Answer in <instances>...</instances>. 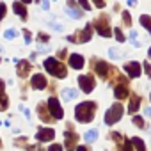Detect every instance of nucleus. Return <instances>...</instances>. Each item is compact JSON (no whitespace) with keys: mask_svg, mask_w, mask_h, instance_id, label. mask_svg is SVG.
<instances>
[{"mask_svg":"<svg viewBox=\"0 0 151 151\" xmlns=\"http://www.w3.org/2000/svg\"><path fill=\"white\" fill-rule=\"evenodd\" d=\"M94 112H96V103L84 101L75 109V119L78 123H91L94 119Z\"/></svg>","mask_w":151,"mask_h":151,"instance_id":"nucleus-1","label":"nucleus"},{"mask_svg":"<svg viewBox=\"0 0 151 151\" xmlns=\"http://www.w3.org/2000/svg\"><path fill=\"white\" fill-rule=\"evenodd\" d=\"M43 64H45V69H46L50 75H53V77H57V78H66V77H68L66 66H64L59 59H55V57H46Z\"/></svg>","mask_w":151,"mask_h":151,"instance_id":"nucleus-2","label":"nucleus"},{"mask_svg":"<svg viewBox=\"0 0 151 151\" xmlns=\"http://www.w3.org/2000/svg\"><path fill=\"white\" fill-rule=\"evenodd\" d=\"M93 27L96 29V32L101 36V37H110L112 36V29H110V18L107 14H101L98 16L94 22H93Z\"/></svg>","mask_w":151,"mask_h":151,"instance_id":"nucleus-3","label":"nucleus"},{"mask_svg":"<svg viewBox=\"0 0 151 151\" xmlns=\"http://www.w3.org/2000/svg\"><path fill=\"white\" fill-rule=\"evenodd\" d=\"M123 112H124V109H123V105L119 103V101H116L107 112H105V117H103V121H105V124H109V126H112V124H116L121 117H123Z\"/></svg>","mask_w":151,"mask_h":151,"instance_id":"nucleus-4","label":"nucleus"},{"mask_svg":"<svg viewBox=\"0 0 151 151\" xmlns=\"http://www.w3.org/2000/svg\"><path fill=\"white\" fill-rule=\"evenodd\" d=\"M78 86H80V89H82L86 94L93 93V89H94V86H96L93 73H89V75H80V77H78Z\"/></svg>","mask_w":151,"mask_h":151,"instance_id":"nucleus-5","label":"nucleus"},{"mask_svg":"<svg viewBox=\"0 0 151 151\" xmlns=\"http://www.w3.org/2000/svg\"><path fill=\"white\" fill-rule=\"evenodd\" d=\"M91 66H94V71L103 80H107L110 77V73H112V66H109L105 60H94V62H91Z\"/></svg>","mask_w":151,"mask_h":151,"instance_id":"nucleus-6","label":"nucleus"},{"mask_svg":"<svg viewBox=\"0 0 151 151\" xmlns=\"http://www.w3.org/2000/svg\"><path fill=\"white\" fill-rule=\"evenodd\" d=\"M64 142H66V151H77V142H78V135L73 130H66L64 132Z\"/></svg>","mask_w":151,"mask_h":151,"instance_id":"nucleus-7","label":"nucleus"},{"mask_svg":"<svg viewBox=\"0 0 151 151\" xmlns=\"http://www.w3.org/2000/svg\"><path fill=\"white\" fill-rule=\"evenodd\" d=\"M46 105H48V110L52 112V116H53L55 119H62L64 112H62V107H60V103H59V100H57L55 96H50L48 101H46Z\"/></svg>","mask_w":151,"mask_h":151,"instance_id":"nucleus-8","label":"nucleus"},{"mask_svg":"<svg viewBox=\"0 0 151 151\" xmlns=\"http://www.w3.org/2000/svg\"><path fill=\"white\" fill-rule=\"evenodd\" d=\"M53 137H55V130L53 128L43 126V128H39L36 132V140L37 142H50V140H53Z\"/></svg>","mask_w":151,"mask_h":151,"instance_id":"nucleus-9","label":"nucleus"},{"mask_svg":"<svg viewBox=\"0 0 151 151\" xmlns=\"http://www.w3.org/2000/svg\"><path fill=\"white\" fill-rule=\"evenodd\" d=\"M93 23H87L82 30H77V34H75V37H77V43H87L91 37H93Z\"/></svg>","mask_w":151,"mask_h":151,"instance_id":"nucleus-10","label":"nucleus"},{"mask_svg":"<svg viewBox=\"0 0 151 151\" xmlns=\"http://www.w3.org/2000/svg\"><path fill=\"white\" fill-rule=\"evenodd\" d=\"M124 71L130 78H139L140 77V64L137 60H130L124 64Z\"/></svg>","mask_w":151,"mask_h":151,"instance_id":"nucleus-11","label":"nucleus"},{"mask_svg":"<svg viewBox=\"0 0 151 151\" xmlns=\"http://www.w3.org/2000/svg\"><path fill=\"white\" fill-rule=\"evenodd\" d=\"M30 86H32V89H37V91L46 89V86H48L46 77H45V75H41V73H36L34 77H32V80H30Z\"/></svg>","mask_w":151,"mask_h":151,"instance_id":"nucleus-12","label":"nucleus"},{"mask_svg":"<svg viewBox=\"0 0 151 151\" xmlns=\"http://www.w3.org/2000/svg\"><path fill=\"white\" fill-rule=\"evenodd\" d=\"M30 69H32V66H30L29 60H16V73H18V77H20V78L29 77Z\"/></svg>","mask_w":151,"mask_h":151,"instance_id":"nucleus-13","label":"nucleus"},{"mask_svg":"<svg viewBox=\"0 0 151 151\" xmlns=\"http://www.w3.org/2000/svg\"><path fill=\"white\" fill-rule=\"evenodd\" d=\"M84 64H86V60H84V57L80 53H71L69 55V66L73 69H82Z\"/></svg>","mask_w":151,"mask_h":151,"instance_id":"nucleus-14","label":"nucleus"},{"mask_svg":"<svg viewBox=\"0 0 151 151\" xmlns=\"http://www.w3.org/2000/svg\"><path fill=\"white\" fill-rule=\"evenodd\" d=\"M46 109H48V105H43V103H41V105H37L39 119H41V121H45V123H52L55 117H53V116H50L52 112H50V110H46Z\"/></svg>","mask_w":151,"mask_h":151,"instance_id":"nucleus-15","label":"nucleus"},{"mask_svg":"<svg viewBox=\"0 0 151 151\" xmlns=\"http://www.w3.org/2000/svg\"><path fill=\"white\" fill-rule=\"evenodd\" d=\"M13 11H14V14H18L23 22L27 20V16H29V13H27V7H25V4L23 2H20V0H18V2H14L13 4Z\"/></svg>","mask_w":151,"mask_h":151,"instance_id":"nucleus-16","label":"nucleus"},{"mask_svg":"<svg viewBox=\"0 0 151 151\" xmlns=\"http://www.w3.org/2000/svg\"><path fill=\"white\" fill-rule=\"evenodd\" d=\"M64 13H66L71 20H78V18H82V11L78 9V6H66V7H64Z\"/></svg>","mask_w":151,"mask_h":151,"instance_id":"nucleus-17","label":"nucleus"},{"mask_svg":"<svg viewBox=\"0 0 151 151\" xmlns=\"http://www.w3.org/2000/svg\"><path fill=\"white\" fill-rule=\"evenodd\" d=\"M114 96L116 100H124L128 96V84H117L114 89Z\"/></svg>","mask_w":151,"mask_h":151,"instance_id":"nucleus-18","label":"nucleus"},{"mask_svg":"<svg viewBox=\"0 0 151 151\" xmlns=\"http://www.w3.org/2000/svg\"><path fill=\"white\" fill-rule=\"evenodd\" d=\"M4 89H6V84H4V80H0V110H7V107H9V100H7V94L4 93Z\"/></svg>","mask_w":151,"mask_h":151,"instance_id":"nucleus-19","label":"nucleus"},{"mask_svg":"<svg viewBox=\"0 0 151 151\" xmlns=\"http://www.w3.org/2000/svg\"><path fill=\"white\" fill-rule=\"evenodd\" d=\"M140 107V98L137 94H132V100H130V105H128V112L130 114H135Z\"/></svg>","mask_w":151,"mask_h":151,"instance_id":"nucleus-20","label":"nucleus"},{"mask_svg":"<svg viewBox=\"0 0 151 151\" xmlns=\"http://www.w3.org/2000/svg\"><path fill=\"white\" fill-rule=\"evenodd\" d=\"M77 96H78V91H77V89H62V100H64V101L75 100Z\"/></svg>","mask_w":151,"mask_h":151,"instance_id":"nucleus-21","label":"nucleus"},{"mask_svg":"<svg viewBox=\"0 0 151 151\" xmlns=\"http://www.w3.org/2000/svg\"><path fill=\"white\" fill-rule=\"evenodd\" d=\"M139 22H140V25H142L149 34H151V18H149L147 14H142V16L139 18Z\"/></svg>","mask_w":151,"mask_h":151,"instance_id":"nucleus-22","label":"nucleus"},{"mask_svg":"<svg viewBox=\"0 0 151 151\" xmlns=\"http://www.w3.org/2000/svg\"><path fill=\"white\" fill-rule=\"evenodd\" d=\"M132 142H133V147H135L137 151H146V146H144L142 139H139V137H133V139H132Z\"/></svg>","mask_w":151,"mask_h":151,"instance_id":"nucleus-23","label":"nucleus"},{"mask_svg":"<svg viewBox=\"0 0 151 151\" xmlns=\"http://www.w3.org/2000/svg\"><path fill=\"white\" fill-rule=\"evenodd\" d=\"M98 139V130H89L86 133V142H94Z\"/></svg>","mask_w":151,"mask_h":151,"instance_id":"nucleus-24","label":"nucleus"},{"mask_svg":"<svg viewBox=\"0 0 151 151\" xmlns=\"http://www.w3.org/2000/svg\"><path fill=\"white\" fill-rule=\"evenodd\" d=\"M114 36H116L117 43H124V41H126V37H124V34H123V30H121L119 27H116V29H114Z\"/></svg>","mask_w":151,"mask_h":151,"instance_id":"nucleus-25","label":"nucleus"},{"mask_svg":"<svg viewBox=\"0 0 151 151\" xmlns=\"http://www.w3.org/2000/svg\"><path fill=\"white\" fill-rule=\"evenodd\" d=\"M16 36H18V30H16V29H7V30L4 32V37H6V39H14Z\"/></svg>","mask_w":151,"mask_h":151,"instance_id":"nucleus-26","label":"nucleus"},{"mask_svg":"<svg viewBox=\"0 0 151 151\" xmlns=\"http://www.w3.org/2000/svg\"><path fill=\"white\" fill-rule=\"evenodd\" d=\"M121 16H123V23H124L126 27H130V25H132V16H130V13H128V11H123Z\"/></svg>","mask_w":151,"mask_h":151,"instance_id":"nucleus-27","label":"nucleus"},{"mask_svg":"<svg viewBox=\"0 0 151 151\" xmlns=\"http://www.w3.org/2000/svg\"><path fill=\"white\" fill-rule=\"evenodd\" d=\"M132 147H133V142H132V140L119 144V151H132Z\"/></svg>","mask_w":151,"mask_h":151,"instance_id":"nucleus-28","label":"nucleus"},{"mask_svg":"<svg viewBox=\"0 0 151 151\" xmlns=\"http://www.w3.org/2000/svg\"><path fill=\"white\" fill-rule=\"evenodd\" d=\"M132 121H133V124H135V126L144 128V119H142L140 116H135V114H133V119H132Z\"/></svg>","mask_w":151,"mask_h":151,"instance_id":"nucleus-29","label":"nucleus"},{"mask_svg":"<svg viewBox=\"0 0 151 151\" xmlns=\"http://www.w3.org/2000/svg\"><path fill=\"white\" fill-rule=\"evenodd\" d=\"M6 14H7V6L4 2H0V20H2Z\"/></svg>","mask_w":151,"mask_h":151,"instance_id":"nucleus-30","label":"nucleus"},{"mask_svg":"<svg viewBox=\"0 0 151 151\" xmlns=\"http://www.w3.org/2000/svg\"><path fill=\"white\" fill-rule=\"evenodd\" d=\"M37 39H39L41 43H48V41H50L48 34H45V32H39V34H37Z\"/></svg>","mask_w":151,"mask_h":151,"instance_id":"nucleus-31","label":"nucleus"},{"mask_svg":"<svg viewBox=\"0 0 151 151\" xmlns=\"http://www.w3.org/2000/svg\"><path fill=\"white\" fill-rule=\"evenodd\" d=\"M109 55H110L112 59H121V53H119L116 48H110V50H109Z\"/></svg>","mask_w":151,"mask_h":151,"instance_id":"nucleus-32","label":"nucleus"},{"mask_svg":"<svg viewBox=\"0 0 151 151\" xmlns=\"http://www.w3.org/2000/svg\"><path fill=\"white\" fill-rule=\"evenodd\" d=\"M23 36H25V43L29 45V43H32V34L27 30V29H23Z\"/></svg>","mask_w":151,"mask_h":151,"instance_id":"nucleus-33","label":"nucleus"},{"mask_svg":"<svg viewBox=\"0 0 151 151\" xmlns=\"http://www.w3.org/2000/svg\"><path fill=\"white\" fill-rule=\"evenodd\" d=\"M78 4L82 6V9H84V11H89V9H91V4L87 2V0H78Z\"/></svg>","mask_w":151,"mask_h":151,"instance_id":"nucleus-34","label":"nucleus"},{"mask_svg":"<svg viewBox=\"0 0 151 151\" xmlns=\"http://www.w3.org/2000/svg\"><path fill=\"white\" fill-rule=\"evenodd\" d=\"M144 71H146V75L151 78V64H149V60H146L144 62Z\"/></svg>","mask_w":151,"mask_h":151,"instance_id":"nucleus-35","label":"nucleus"},{"mask_svg":"<svg viewBox=\"0 0 151 151\" xmlns=\"http://www.w3.org/2000/svg\"><path fill=\"white\" fill-rule=\"evenodd\" d=\"M93 4H94L98 9H103V7H105V0H93Z\"/></svg>","mask_w":151,"mask_h":151,"instance_id":"nucleus-36","label":"nucleus"},{"mask_svg":"<svg viewBox=\"0 0 151 151\" xmlns=\"http://www.w3.org/2000/svg\"><path fill=\"white\" fill-rule=\"evenodd\" d=\"M48 151H62V146H60V144H52V146L48 147Z\"/></svg>","mask_w":151,"mask_h":151,"instance_id":"nucleus-37","label":"nucleus"},{"mask_svg":"<svg viewBox=\"0 0 151 151\" xmlns=\"http://www.w3.org/2000/svg\"><path fill=\"white\" fill-rule=\"evenodd\" d=\"M50 25H52V27H53V29H55V30H57V32H60V30H62V29H64V27H62V25H59V23H55V22H50Z\"/></svg>","mask_w":151,"mask_h":151,"instance_id":"nucleus-38","label":"nucleus"},{"mask_svg":"<svg viewBox=\"0 0 151 151\" xmlns=\"http://www.w3.org/2000/svg\"><path fill=\"white\" fill-rule=\"evenodd\" d=\"M66 55H68V50H66V48H62V50H59V59H60V60H62V59H64Z\"/></svg>","mask_w":151,"mask_h":151,"instance_id":"nucleus-39","label":"nucleus"},{"mask_svg":"<svg viewBox=\"0 0 151 151\" xmlns=\"http://www.w3.org/2000/svg\"><path fill=\"white\" fill-rule=\"evenodd\" d=\"M112 139H114V140H117V142H121V140H123V137H121L119 133H112Z\"/></svg>","mask_w":151,"mask_h":151,"instance_id":"nucleus-40","label":"nucleus"},{"mask_svg":"<svg viewBox=\"0 0 151 151\" xmlns=\"http://www.w3.org/2000/svg\"><path fill=\"white\" fill-rule=\"evenodd\" d=\"M130 39L135 43V39H137V32H135V30H132V32H130Z\"/></svg>","mask_w":151,"mask_h":151,"instance_id":"nucleus-41","label":"nucleus"},{"mask_svg":"<svg viewBox=\"0 0 151 151\" xmlns=\"http://www.w3.org/2000/svg\"><path fill=\"white\" fill-rule=\"evenodd\" d=\"M23 114H25L27 119H30V110H29V109H23Z\"/></svg>","mask_w":151,"mask_h":151,"instance_id":"nucleus-42","label":"nucleus"},{"mask_svg":"<svg viewBox=\"0 0 151 151\" xmlns=\"http://www.w3.org/2000/svg\"><path fill=\"white\" fill-rule=\"evenodd\" d=\"M128 6H130V7H133V6H137V0H128Z\"/></svg>","mask_w":151,"mask_h":151,"instance_id":"nucleus-43","label":"nucleus"},{"mask_svg":"<svg viewBox=\"0 0 151 151\" xmlns=\"http://www.w3.org/2000/svg\"><path fill=\"white\" fill-rule=\"evenodd\" d=\"M50 4H48V0H43V9H48Z\"/></svg>","mask_w":151,"mask_h":151,"instance_id":"nucleus-44","label":"nucleus"},{"mask_svg":"<svg viewBox=\"0 0 151 151\" xmlns=\"http://www.w3.org/2000/svg\"><path fill=\"white\" fill-rule=\"evenodd\" d=\"M36 57H37V53H36V52H32V53H30V60L34 62V60H36Z\"/></svg>","mask_w":151,"mask_h":151,"instance_id":"nucleus-45","label":"nucleus"},{"mask_svg":"<svg viewBox=\"0 0 151 151\" xmlns=\"http://www.w3.org/2000/svg\"><path fill=\"white\" fill-rule=\"evenodd\" d=\"M77 151H89V149H87L86 146H78V147H77Z\"/></svg>","mask_w":151,"mask_h":151,"instance_id":"nucleus-46","label":"nucleus"},{"mask_svg":"<svg viewBox=\"0 0 151 151\" xmlns=\"http://www.w3.org/2000/svg\"><path fill=\"white\" fill-rule=\"evenodd\" d=\"M144 112H146V116H147V117H151V107H147Z\"/></svg>","mask_w":151,"mask_h":151,"instance_id":"nucleus-47","label":"nucleus"},{"mask_svg":"<svg viewBox=\"0 0 151 151\" xmlns=\"http://www.w3.org/2000/svg\"><path fill=\"white\" fill-rule=\"evenodd\" d=\"M23 4H30V2H39V0H22Z\"/></svg>","mask_w":151,"mask_h":151,"instance_id":"nucleus-48","label":"nucleus"},{"mask_svg":"<svg viewBox=\"0 0 151 151\" xmlns=\"http://www.w3.org/2000/svg\"><path fill=\"white\" fill-rule=\"evenodd\" d=\"M147 57H149V59H151V48H149V52H147Z\"/></svg>","mask_w":151,"mask_h":151,"instance_id":"nucleus-49","label":"nucleus"},{"mask_svg":"<svg viewBox=\"0 0 151 151\" xmlns=\"http://www.w3.org/2000/svg\"><path fill=\"white\" fill-rule=\"evenodd\" d=\"M0 60H2V57H0Z\"/></svg>","mask_w":151,"mask_h":151,"instance_id":"nucleus-50","label":"nucleus"},{"mask_svg":"<svg viewBox=\"0 0 151 151\" xmlns=\"http://www.w3.org/2000/svg\"><path fill=\"white\" fill-rule=\"evenodd\" d=\"M0 146H2V142H0Z\"/></svg>","mask_w":151,"mask_h":151,"instance_id":"nucleus-51","label":"nucleus"},{"mask_svg":"<svg viewBox=\"0 0 151 151\" xmlns=\"http://www.w3.org/2000/svg\"><path fill=\"white\" fill-rule=\"evenodd\" d=\"M149 98H151V96H149Z\"/></svg>","mask_w":151,"mask_h":151,"instance_id":"nucleus-52","label":"nucleus"}]
</instances>
